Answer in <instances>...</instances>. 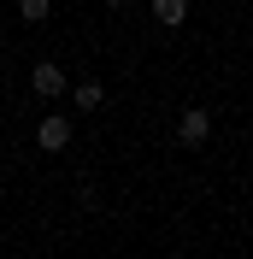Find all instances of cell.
Masks as SVG:
<instances>
[{
  "instance_id": "4",
  "label": "cell",
  "mask_w": 253,
  "mask_h": 259,
  "mask_svg": "<svg viewBox=\"0 0 253 259\" xmlns=\"http://www.w3.org/2000/svg\"><path fill=\"white\" fill-rule=\"evenodd\" d=\"M71 100H77L82 112H100V106H106V82H100V77H82V82H71Z\"/></svg>"
},
{
  "instance_id": "3",
  "label": "cell",
  "mask_w": 253,
  "mask_h": 259,
  "mask_svg": "<svg viewBox=\"0 0 253 259\" xmlns=\"http://www.w3.org/2000/svg\"><path fill=\"white\" fill-rule=\"evenodd\" d=\"M35 147H41V153H65V147H71V124H65L59 112L41 118V124H35Z\"/></svg>"
},
{
  "instance_id": "6",
  "label": "cell",
  "mask_w": 253,
  "mask_h": 259,
  "mask_svg": "<svg viewBox=\"0 0 253 259\" xmlns=\"http://www.w3.org/2000/svg\"><path fill=\"white\" fill-rule=\"evenodd\" d=\"M48 12H53V0H18V18L24 24H48Z\"/></svg>"
},
{
  "instance_id": "8",
  "label": "cell",
  "mask_w": 253,
  "mask_h": 259,
  "mask_svg": "<svg viewBox=\"0 0 253 259\" xmlns=\"http://www.w3.org/2000/svg\"><path fill=\"white\" fill-rule=\"evenodd\" d=\"M0 30H6V12H0Z\"/></svg>"
},
{
  "instance_id": "5",
  "label": "cell",
  "mask_w": 253,
  "mask_h": 259,
  "mask_svg": "<svg viewBox=\"0 0 253 259\" xmlns=\"http://www.w3.org/2000/svg\"><path fill=\"white\" fill-rule=\"evenodd\" d=\"M153 18L165 30H183V24H189V0H153Z\"/></svg>"
},
{
  "instance_id": "7",
  "label": "cell",
  "mask_w": 253,
  "mask_h": 259,
  "mask_svg": "<svg viewBox=\"0 0 253 259\" xmlns=\"http://www.w3.org/2000/svg\"><path fill=\"white\" fill-rule=\"evenodd\" d=\"M100 6H106V12H124V6H130V0H100Z\"/></svg>"
},
{
  "instance_id": "1",
  "label": "cell",
  "mask_w": 253,
  "mask_h": 259,
  "mask_svg": "<svg viewBox=\"0 0 253 259\" xmlns=\"http://www.w3.org/2000/svg\"><path fill=\"white\" fill-rule=\"evenodd\" d=\"M177 142L183 147H206L212 142V112H206V106H189V112L177 118Z\"/></svg>"
},
{
  "instance_id": "2",
  "label": "cell",
  "mask_w": 253,
  "mask_h": 259,
  "mask_svg": "<svg viewBox=\"0 0 253 259\" xmlns=\"http://www.w3.org/2000/svg\"><path fill=\"white\" fill-rule=\"evenodd\" d=\"M65 89H71V82H65V71L53 59H41L30 71V95H41V100H65Z\"/></svg>"
}]
</instances>
